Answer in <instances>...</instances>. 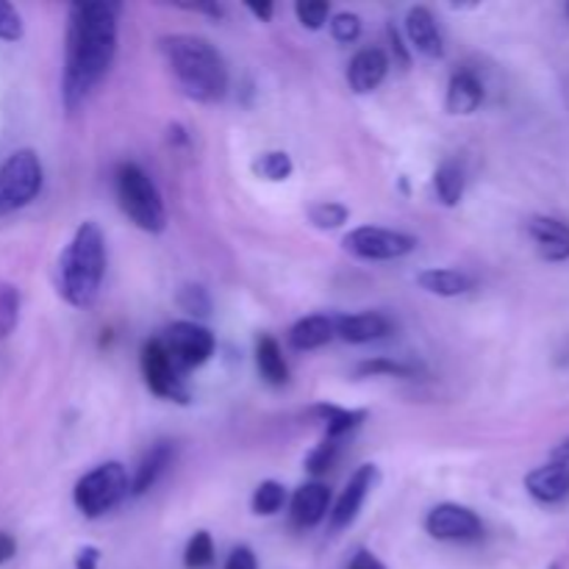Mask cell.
Returning a JSON list of instances; mask_svg holds the SVG:
<instances>
[{"label": "cell", "mask_w": 569, "mask_h": 569, "mask_svg": "<svg viewBox=\"0 0 569 569\" xmlns=\"http://www.w3.org/2000/svg\"><path fill=\"white\" fill-rule=\"evenodd\" d=\"M253 172L256 178H264V181L270 183H281L287 181V178H292L295 161L287 150H267V153L253 159Z\"/></svg>", "instance_id": "obj_25"}, {"label": "cell", "mask_w": 569, "mask_h": 569, "mask_svg": "<svg viewBox=\"0 0 569 569\" xmlns=\"http://www.w3.org/2000/svg\"><path fill=\"white\" fill-rule=\"evenodd\" d=\"M426 531L439 542H472L483 533L481 517L461 503H439L428 511Z\"/></svg>", "instance_id": "obj_11"}, {"label": "cell", "mask_w": 569, "mask_h": 569, "mask_svg": "<svg viewBox=\"0 0 569 569\" xmlns=\"http://www.w3.org/2000/svg\"><path fill=\"white\" fill-rule=\"evenodd\" d=\"M114 194L122 214L144 233H161L167 228V209L153 178L133 161H122L114 170Z\"/></svg>", "instance_id": "obj_4"}, {"label": "cell", "mask_w": 569, "mask_h": 569, "mask_svg": "<svg viewBox=\"0 0 569 569\" xmlns=\"http://www.w3.org/2000/svg\"><path fill=\"white\" fill-rule=\"evenodd\" d=\"M44 170L33 150H14L0 164V217L26 209L42 192Z\"/></svg>", "instance_id": "obj_6"}, {"label": "cell", "mask_w": 569, "mask_h": 569, "mask_svg": "<svg viewBox=\"0 0 569 569\" xmlns=\"http://www.w3.org/2000/svg\"><path fill=\"white\" fill-rule=\"evenodd\" d=\"M328 509H331V489L322 481H309L289 500V520L298 531H309L326 520Z\"/></svg>", "instance_id": "obj_12"}, {"label": "cell", "mask_w": 569, "mask_h": 569, "mask_svg": "<svg viewBox=\"0 0 569 569\" xmlns=\"http://www.w3.org/2000/svg\"><path fill=\"white\" fill-rule=\"evenodd\" d=\"M139 367H142V378L148 383L150 392L161 400H172V403H189V389L183 383V372L172 365L170 353L164 350L161 339H148L139 350Z\"/></svg>", "instance_id": "obj_9"}, {"label": "cell", "mask_w": 569, "mask_h": 569, "mask_svg": "<svg viewBox=\"0 0 569 569\" xmlns=\"http://www.w3.org/2000/svg\"><path fill=\"white\" fill-rule=\"evenodd\" d=\"M14 553H17L14 537L6 531H0V565H6V561L14 559Z\"/></svg>", "instance_id": "obj_40"}, {"label": "cell", "mask_w": 569, "mask_h": 569, "mask_svg": "<svg viewBox=\"0 0 569 569\" xmlns=\"http://www.w3.org/2000/svg\"><path fill=\"white\" fill-rule=\"evenodd\" d=\"M159 339L161 345H164L167 353H170L172 365L178 367V372L198 370V367H203L217 350L214 333L194 320L172 322V326L167 328L164 337Z\"/></svg>", "instance_id": "obj_7"}, {"label": "cell", "mask_w": 569, "mask_h": 569, "mask_svg": "<svg viewBox=\"0 0 569 569\" xmlns=\"http://www.w3.org/2000/svg\"><path fill=\"white\" fill-rule=\"evenodd\" d=\"M222 569H259V561H256V553L248 545H239V548L231 550Z\"/></svg>", "instance_id": "obj_36"}, {"label": "cell", "mask_w": 569, "mask_h": 569, "mask_svg": "<svg viewBox=\"0 0 569 569\" xmlns=\"http://www.w3.org/2000/svg\"><path fill=\"white\" fill-rule=\"evenodd\" d=\"M528 233H531V239L537 242V250L539 256H542L545 261H553V264H559V261H567L569 259V226L567 222L556 220V217H531L528 220Z\"/></svg>", "instance_id": "obj_16"}, {"label": "cell", "mask_w": 569, "mask_h": 569, "mask_svg": "<svg viewBox=\"0 0 569 569\" xmlns=\"http://www.w3.org/2000/svg\"><path fill=\"white\" fill-rule=\"evenodd\" d=\"M183 565L187 569H209L214 565V539L209 531H198L189 539L183 550Z\"/></svg>", "instance_id": "obj_30"}, {"label": "cell", "mask_w": 569, "mask_h": 569, "mask_svg": "<svg viewBox=\"0 0 569 569\" xmlns=\"http://www.w3.org/2000/svg\"><path fill=\"white\" fill-rule=\"evenodd\" d=\"M333 337H337V333H333V317L311 315V317H303V320H298L292 328H289L287 342L292 350L309 353V350L326 348Z\"/></svg>", "instance_id": "obj_22"}, {"label": "cell", "mask_w": 569, "mask_h": 569, "mask_svg": "<svg viewBox=\"0 0 569 569\" xmlns=\"http://www.w3.org/2000/svg\"><path fill=\"white\" fill-rule=\"evenodd\" d=\"M339 453H342V442L322 439V442L317 445L309 456H306V470H309V476H315V478L326 476V472L337 465Z\"/></svg>", "instance_id": "obj_32"}, {"label": "cell", "mask_w": 569, "mask_h": 569, "mask_svg": "<svg viewBox=\"0 0 569 569\" xmlns=\"http://www.w3.org/2000/svg\"><path fill=\"white\" fill-rule=\"evenodd\" d=\"M170 142L172 144H187L189 142V137H187V128L183 126H170Z\"/></svg>", "instance_id": "obj_43"}, {"label": "cell", "mask_w": 569, "mask_h": 569, "mask_svg": "<svg viewBox=\"0 0 569 569\" xmlns=\"http://www.w3.org/2000/svg\"><path fill=\"white\" fill-rule=\"evenodd\" d=\"M550 461H556V465H569V437L561 439V442L550 450Z\"/></svg>", "instance_id": "obj_42"}, {"label": "cell", "mask_w": 569, "mask_h": 569, "mask_svg": "<svg viewBox=\"0 0 569 569\" xmlns=\"http://www.w3.org/2000/svg\"><path fill=\"white\" fill-rule=\"evenodd\" d=\"M417 237L403 231H392V228H378V226H361L353 228L350 233H345L342 248L350 256L365 261H395L403 259V256L415 253L417 250Z\"/></svg>", "instance_id": "obj_8"}, {"label": "cell", "mask_w": 569, "mask_h": 569, "mask_svg": "<svg viewBox=\"0 0 569 569\" xmlns=\"http://www.w3.org/2000/svg\"><path fill=\"white\" fill-rule=\"evenodd\" d=\"M289 495L283 489V483L278 481H261L256 487L253 498H250V509H253L256 517H276L278 511L287 506Z\"/></svg>", "instance_id": "obj_26"}, {"label": "cell", "mask_w": 569, "mask_h": 569, "mask_svg": "<svg viewBox=\"0 0 569 569\" xmlns=\"http://www.w3.org/2000/svg\"><path fill=\"white\" fill-rule=\"evenodd\" d=\"M159 53L187 98L217 103L228 92V64L220 50L198 33H164Z\"/></svg>", "instance_id": "obj_2"}, {"label": "cell", "mask_w": 569, "mask_h": 569, "mask_svg": "<svg viewBox=\"0 0 569 569\" xmlns=\"http://www.w3.org/2000/svg\"><path fill=\"white\" fill-rule=\"evenodd\" d=\"M389 72V56L381 48H365L350 59L348 83L356 94L376 92Z\"/></svg>", "instance_id": "obj_14"}, {"label": "cell", "mask_w": 569, "mask_h": 569, "mask_svg": "<svg viewBox=\"0 0 569 569\" xmlns=\"http://www.w3.org/2000/svg\"><path fill=\"white\" fill-rule=\"evenodd\" d=\"M244 9H248L250 14H253L259 22H270L272 14H276V6H272V3H261V6L259 3H248Z\"/></svg>", "instance_id": "obj_41"}, {"label": "cell", "mask_w": 569, "mask_h": 569, "mask_svg": "<svg viewBox=\"0 0 569 569\" xmlns=\"http://www.w3.org/2000/svg\"><path fill=\"white\" fill-rule=\"evenodd\" d=\"M406 37H409L411 48H415L417 53L428 56V59H442L445 56L437 17H433V11L426 9V6L409 9V14H406Z\"/></svg>", "instance_id": "obj_17"}, {"label": "cell", "mask_w": 569, "mask_h": 569, "mask_svg": "<svg viewBox=\"0 0 569 569\" xmlns=\"http://www.w3.org/2000/svg\"><path fill=\"white\" fill-rule=\"evenodd\" d=\"M481 103H483L481 78L470 70L453 72V78H450V83H448V100H445V106H448L450 114L467 117V114H472V111L481 109Z\"/></svg>", "instance_id": "obj_21"}, {"label": "cell", "mask_w": 569, "mask_h": 569, "mask_svg": "<svg viewBox=\"0 0 569 569\" xmlns=\"http://www.w3.org/2000/svg\"><path fill=\"white\" fill-rule=\"evenodd\" d=\"M433 189H437V198L442 206H448V209L459 206L467 189L465 167H461L459 161H445V164L433 172Z\"/></svg>", "instance_id": "obj_24"}, {"label": "cell", "mask_w": 569, "mask_h": 569, "mask_svg": "<svg viewBox=\"0 0 569 569\" xmlns=\"http://www.w3.org/2000/svg\"><path fill=\"white\" fill-rule=\"evenodd\" d=\"M350 220V209L345 203H337V200H320L309 209V222L320 231H337L345 222Z\"/></svg>", "instance_id": "obj_28"}, {"label": "cell", "mask_w": 569, "mask_h": 569, "mask_svg": "<svg viewBox=\"0 0 569 569\" xmlns=\"http://www.w3.org/2000/svg\"><path fill=\"white\" fill-rule=\"evenodd\" d=\"M417 283L437 298H459L476 287V278L465 270H453V267H428V270L417 272Z\"/></svg>", "instance_id": "obj_20"}, {"label": "cell", "mask_w": 569, "mask_h": 569, "mask_svg": "<svg viewBox=\"0 0 569 569\" xmlns=\"http://www.w3.org/2000/svg\"><path fill=\"white\" fill-rule=\"evenodd\" d=\"M328 28H331V37L342 44H353L356 39L361 37V17L356 11H339L328 20Z\"/></svg>", "instance_id": "obj_34"}, {"label": "cell", "mask_w": 569, "mask_h": 569, "mask_svg": "<svg viewBox=\"0 0 569 569\" xmlns=\"http://www.w3.org/2000/svg\"><path fill=\"white\" fill-rule=\"evenodd\" d=\"M356 376L359 378H415L417 365H409V361L387 359V356H376V359H367L356 367Z\"/></svg>", "instance_id": "obj_27"}, {"label": "cell", "mask_w": 569, "mask_h": 569, "mask_svg": "<svg viewBox=\"0 0 569 569\" xmlns=\"http://www.w3.org/2000/svg\"><path fill=\"white\" fill-rule=\"evenodd\" d=\"M387 37H389V44H392L395 59H398L403 67H409V64H411V53H409V48H406V44H403V39H400L398 28L389 26V28H387Z\"/></svg>", "instance_id": "obj_37"}, {"label": "cell", "mask_w": 569, "mask_h": 569, "mask_svg": "<svg viewBox=\"0 0 569 569\" xmlns=\"http://www.w3.org/2000/svg\"><path fill=\"white\" fill-rule=\"evenodd\" d=\"M378 481H381V470H378V465H361L359 470L350 476V481L345 483L337 503L328 509V533H331V537L348 531V528L359 520L361 509H365L367 498L376 492Z\"/></svg>", "instance_id": "obj_10"}, {"label": "cell", "mask_w": 569, "mask_h": 569, "mask_svg": "<svg viewBox=\"0 0 569 569\" xmlns=\"http://www.w3.org/2000/svg\"><path fill=\"white\" fill-rule=\"evenodd\" d=\"M117 37H120V6L106 0L70 6L64 76H61V100L67 111L81 109L92 89L109 76L117 59Z\"/></svg>", "instance_id": "obj_1"}, {"label": "cell", "mask_w": 569, "mask_h": 569, "mask_svg": "<svg viewBox=\"0 0 569 569\" xmlns=\"http://www.w3.org/2000/svg\"><path fill=\"white\" fill-rule=\"evenodd\" d=\"M176 303L178 309L187 311L189 317H194V322L211 315V295L209 289L200 287V283H183L176 295Z\"/></svg>", "instance_id": "obj_29"}, {"label": "cell", "mask_w": 569, "mask_h": 569, "mask_svg": "<svg viewBox=\"0 0 569 569\" xmlns=\"http://www.w3.org/2000/svg\"><path fill=\"white\" fill-rule=\"evenodd\" d=\"M526 489L537 503H561V500L569 498V465L548 461V465L537 467V470H531L526 476Z\"/></svg>", "instance_id": "obj_15"}, {"label": "cell", "mask_w": 569, "mask_h": 569, "mask_svg": "<svg viewBox=\"0 0 569 569\" xmlns=\"http://www.w3.org/2000/svg\"><path fill=\"white\" fill-rule=\"evenodd\" d=\"M295 14H298V22L309 31H320L326 28V22L331 20V6L326 0H298L295 3Z\"/></svg>", "instance_id": "obj_33"}, {"label": "cell", "mask_w": 569, "mask_h": 569, "mask_svg": "<svg viewBox=\"0 0 569 569\" xmlns=\"http://www.w3.org/2000/svg\"><path fill=\"white\" fill-rule=\"evenodd\" d=\"M567 17H569V3H567Z\"/></svg>", "instance_id": "obj_44"}, {"label": "cell", "mask_w": 569, "mask_h": 569, "mask_svg": "<svg viewBox=\"0 0 569 569\" xmlns=\"http://www.w3.org/2000/svg\"><path fill=\"white\" fill-rule=\"evenodd\" d=\"M100 567V550L94 545H83L76 553V569H98Z\"/></svg>", "instance_id": "obj_38"}, {"label": "cell", "mask_w": 569, "mask_h": 569, "mask_svg": "<svg viewBox=\"0 0 569 569\" xmlns=\"http://www.w3.org/2000/svg\"><path fill=\"white\" fill-rule=\"evenodd\" d=\"M176 461V442L170 439H161V442L150 445L148 453L139 459L137 472L131 478V495H144L159 483V478L164 476L167 467Z\"/></svg>", "instance_id": "obj_18"}, {"label": "cell", "mask_w": 569, "mask_h": 569, "mask_svg": "<svg viewBox=\"0 0 569 569\" xmlns=\"http://www.w3.org/2000/svg\"><path fill=\"white\" fill-rule=\"evenodd\" d=\"M106 237L98 222L76 228L59 256V295L72 309H89L98 300L106 278Z\"/></svg>", "instance_id": "obj_3"}, {"label": "cell", "mask_w": 569, "mask_h": 569, "mask_svg": "<svg viewBox=\"0 0 569 569\" xmlns=\"http://www.w3.org/2000/svg\"><path fill=\"white\" fill-rule=\"evenodd\" d=\"M128 492H131V476L126 467L120 461H106L78 478L72 489V503L87 520H98L117 509L128 498Z\"/></svg>", "instance_id": "obj_5"}, {"label": "cell", "mask_w": 569, "mask_h": 569, "mask_svg": "<svg viewBox=\"0 0 569 569\" xmlns=\"http://www.w3.org/2000/svg\"><path fill=\"white\" fill-rule=\"evenodd\" d=\"M348 569H387V565H383L376 553H370V550H359V553L350 559Z\"/></svg>", "instance_id": "obj_39"}, {"label": "cell", "mask_w": 569, "mask_h": 569, "mask_svg": "<svg viewBox=\"0 0 569 569\" xmlns=\"http://www.w3.org/2000/svg\"><path fill=\"white\" fill-rule=\"evenodd\" d=\"M309 415L315 417V420L322 426V431H326V437L322 439H331V442H345V439H348L353 431H359L361 422L367 420L365 409H342V406H333V403L311 406Z\"/></svg>", "instance_id": "obj_19"}, {"label": "cell", "mask_w": 569, "mask_h": 569, "mask_svg": "<svg viewBox=\"0 0 569 569\" xmlns=\"http://www.w3.org/2000/svg\"><path fill=\"white\" fill-rule=\"evenodd\" d=\"M550 569H559V567H550Z\"/></svg>", "instance_id": "obj_45"}, {"label": "cell", "mask_w": 569, "mask_h": 569, "mask_svg": "<svg viewBox=\"0 0 569 569\" xmlns=\"http://www.w3.org/2000/svg\"><path fill=\"white\" fill-rule=\"evenodd\" d=\"M333 333L348 345H370L392 333V320L381 311H359V315L333 317Z\"/></svg>", "instance_id": "obj_13"}, {"label": "cell", "mask_w": 569, "mask_h": 569, "mask_svg": "<svg viewBox=\"0 0 569 569\" xmlns=\"http://www.w3.org/2000/svg\"><path fill=\"white\" fill-rule=\"evenodd\" d=\"M20 289L14 283H0V339L9 337L20 322Z\"/></svg>", "instance_id": "obj_31"}, {"label": "cell", "mask_w": 569, "mask_h": 569, "mask_svg": "<svg viewBox=\"0 0 569 569\" xmlns=\"http://www.w3.org/2000/svg\"><path fill=\"white\" fill-rule=\"evenodd\" d=\"M0 39L3 42H17L22 39V17L11 3L0 0Z\"/></svg>", "instance_id": "obj_35"}, {"label": "cell", "mask_w": 569, "mask_h": 569, "mask_svg": "<svg viewBox=\"0 0 569 569\" xmlns=\"http://www.w3.org/2000/svg\"><path fill=\"white\" fill-rule=\"evenodd\" d=\"M256 367H259V376L264 378L270 387H283L289 383V365L283 359V350L278 345V339L272 337H259L256 342Z\"/></svg>", "instance_id": "obj_23"}]
</instances>
